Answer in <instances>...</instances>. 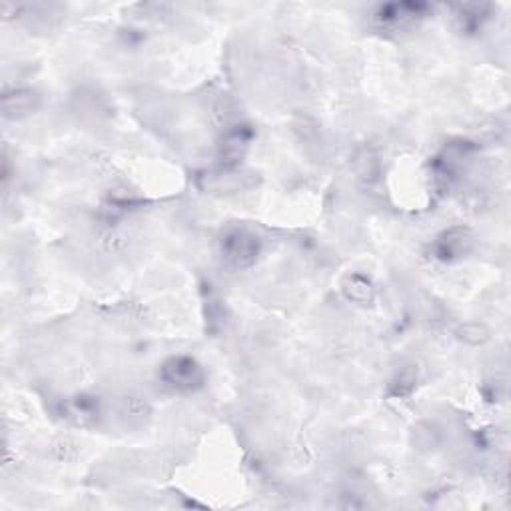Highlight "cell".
<instances>
[{"label": "cell", "mask_w": 511, "mask_h": 511, "mask_svg": "<svg viewBox=\"0 0 511 511\" xmlns=\"http://www.w3.org/2000/svg\"><path fill=\"white\" fill-rule=\"evenodd\" d=\"M222 252L226 260H230L236 266L250 264L258 254V238L244 230H234L222 242Z\"/></svg>", "instance_id": "cell-2"}, {"label": "cell", "mask_w": 511, "mask_h": 511, "mask_svg": "<svg viewBox=\"0 0 511 511\" xmlns=\"http://www.w3.org/2000/svg\"><path fill=\"white\" fill-rule=\"evenodd\" d=\"M346 296L353 302H370L373 296V287L370 280L363 276H350L344 282Z\"/></svg>", "instance_id": "cell-3"}, {"label": "cell", "mask_w": 511, "mask_h": 511, "mask_svg": "<svg viewBox=\"0 0 511 511\" xmlns=\"http://www.w3.org/2000/svg\"><path fill=\"white\" fill-rule=\"evenodd\" d=\"M469 244L468 232L463 230H451L449 234L444 236V240L439 242V254L441 256H456L466 252V248Z\"/></svg>", "instance_id": "cell-5"}, {"label": "cell", "mask_w": 511, "mask_h": 511, "mask_svg": "<svg viewBox=\"0 0 511 511\" xmlns=\"http://www.w3.org/2000/svg\"><path fill=\"white\" fill-rule=\"evenodd\" d=\"M248 142H250V134L246 132L244 128L238 126V130H232L222 144V152L228 158H238L242 156V152L248 148Z\"/></svg>", "instance_id": "cell-4"}, {"label": "cell", "mask_w": 511, "mask_h": 511, "mask_svg": "<svg viewBox=\"0 0 511 511\" xmlns=\"http://www.w3.org/2000/svg\"><path fill=\"white\" fill-rule=\"evenodd\" d=\"M162 382L178 392H192L204 382L200 363L188 356H176L162 366Z\"/></svg>", "instance_id": "cell-1"}]
</instances>
